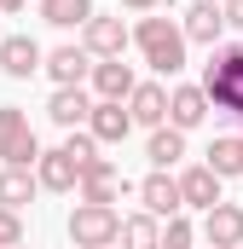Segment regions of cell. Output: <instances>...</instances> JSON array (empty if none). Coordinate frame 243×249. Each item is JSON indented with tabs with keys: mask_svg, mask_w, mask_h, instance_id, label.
Listing matches in <instances>:
<instances>
[{
	"mask_svg": "<svg viewBox=\"0 0 243 249\" xmlns=\"http://www.w3.org/2000/svg\"><path fill=\"white\" fill-rule=\"evenodd\" d=\"M180 35H185V47H191V41H197V47H220V35H226V18H220V6H214V0H197V6L185 12Z\"/></svg>",
	"mask_w": 243,
	"mask_h": 249,
	"instance_id": "10",
	"label": "cell"
},
{
	"mask_svg": "<svg viewBox=\"0 0 243 249\" xmlns=\"http://www.w3.org/2000/svg\"><path fill=\"white\" fill-rule=\"evenodd\" d=\"M220 18H226V29H243V0H226Z\"/></svg>",
	"mask_w": 243,
	"mask_h": 249,
	"instance_id": "25",
	"label": "cell"
},
{
	"mask_svg": "<svg viewBox=\"0 0 243 249\" xmlns=\"http://www.w3.org/2000/svg\"><path fill=\"white\" fill-rule=\"evenodd\" d=\"M87 133H93V145H122V139L133 133V116H127V105H110V99H99V105L87 110Z\"/></svg>",
	"mask_w": 243,
	"mask_h": 249,
	"instance_id": "9",
	"label": "cell"
},
{
	"mask_svg": "<svg viewBox=\"0 0 243 249\" xmlns=\"http://www.w3.org/2000/svg\"><path fill=\"white\" fill-rule=\"evenodd\" d=\"M81 47H87V58H122V53H127V23L93 12V18L81 23Z\"/></svg>",
	"mask_w": 243,
	"mask_h": 249,
	"instance_id": "6",
	"label": "cell"
},
{
	"mask_svg": "<svg viewBox=\"0 0 243 249\" xmlns=\"http://www.w3.org/2000/svg\"><path fill=\"white\" fill-rule=\"evenodd\" d=\"M75 191H81V203H116L122 191H127V180H122V168L110 162V157H93V162L81 168Z\"/></svg>",
	"mask_w": 243,
	"mask_h": 249,
	"instance_id": "5",
	"label": "cell"
},
{
	"mask_svg": "<svg viewBox=\"0 0 243 249\" xmlns=\"http://www.w3.org/2000/svg\"><path fill=\"white\" fill-rule=\"evenodd\" d=\"M41 70H47L58 87H81V81L93 75V58H87V47H52V53L41 58Z\"/></svg>",
	"mask_w": 243,
	"mask_h": 249,
	"instance_id": "11",
	"label": "cell"
},
{
	"mask_svg": "<svg viewBox=\"0 0 243 249\" xmlns=\"http://www.w3.org/2000/svg\"><path fill=\"white\" fill-rule=\"evenodd\" d=\"M145 157H151V162H156V168H174V162H180L185 157V133L180 127H151V145H145Z\"/></svg>",
	"mask_w": 243,
	"mask_h": 249,
	"instance_id": "20",
	"label": "cell"
},
{
	"mask_svg": "<svg viewBox=\"0 0 243 249\" xmlns=\"http://www.w3.org/2000/svg\"><path fill=\"white\" fill-rule=\"evenodd\" d=\"M203 99L208 110H226L243 122V41H220L203 70Z\"/></svg>",
	"mask_w": 243,
	"mask_h": 249,
	"instance_id": "1",
	"label": "cell"
},
{
	"mask_svg": "<svg viewBox=\"0 0 243 249\" xmlns=\"http://www.w3.org/2000/svg\"><path fill=\"white\" fill-rule=\"evenodd\" d=\"M139 203H145V214L151 220H174L185 203H180V186H174V174L168 168H156V174H145L139 180Z\"/></svg>",
	"mask_w": 243,
	"mask_h": 249,
	"instance_id": "7",
	"label": "cell"
},
{
	"mask_svg": "<svg viewBox=\"0 0 243 249\" xmlns=\"http://www.w3.org/2000/svg\"><path fill=\"white\" fill-rule=\"evenodd\" d=\"M41 58H47V53H41L29 35H6V41H0V70H6L12 81H29V75L41 70Z\"/></svg>",
	"mask_w": 243,
	"mask_h": 249,
	"instance_id": "13",
	"label": "cell"
},
{
	"mask_svg": "<svg viewBox=\"0 0 243 249\" xmlns=\"http://www.w3.org/2000/svg\"><path fill=\"white\" fill-rule=\"evenodd\" d=\"M174 186H180V203H191V209H214V203H220V180H214L203 162H197V168H185Z\"/></svg>",
	"mask_w": 243,
	"mask_h": 249,
	"instance_id": "17",
	"label": "cell"
},
{
	"mask_svg": "<svg viewBox=\"0 0 243 249\" xmlns=\"http://www.w3.org/2000/svg\"><path fill=\"white\" fill-rule=\"evenodd\" d=\"M12 249H29V244H12Z\"/></svg>",
	"mask_w": 243,
	"mask_h": 249,
	"instance_id": "28",
	"label": "cell"
},
{
	"mask_svg": "<svg viewBox=\"0 0 243 249\" xmlns=\"http://www.w3.org/2000/svg\"><path fill=\"white\" fill-rule=\"evenodd\" d=\"M0 157H6V168H29V162L41 157L35 127H29V116H23L17 105H0Z\"/></svg>",
	"mask_w": 243,
	"mask_h": 249,
	"instance_id": "4",
	"label": "cell"
},
{
	"mask_svg": "<svg viewBox=\"0 0 243 249\" xmlns=\"http://www.w3.org/2000/svg\"><path fill=\"white\" fill-rule=\"evenodd\" d=\"M12 244H23V220L12 209H0V249H12Z\"/></svg>",
	"mask_w": 243,
	"mask_h": 249,
	"instance_id": "24",
	"label": "cell"
},
{
	"mask_svg": "<svg viewBox=\"0 0 243 249\" xmlns=\"http://www.w3.org/2000/svg\"><path fill=\"white\" fill-rule=\"evenodd\" d=\"M203 168H208L214 180H238V174H243V139H238V133L214 139V145H208V162H203Z\"/></svg>",
	"mask_w": 243,
	"mask_h": 249,
	"instance_id": "19",
	"label": "cell"
},
{
	"mask_svg": "<svg viewBox=\"0 0 243 249\" xmlns=\"http://www.w3.org/2000/svg\"><path fill=\"white\" fill-rule=\"evenodd\" d=\"M122 232V214L110 203H75V214H69V244L75 249H110Z\"/></svg>",
	"mask_w": 243,
	"mask_h": 249,
	"instance_id": "3",
	"label": "cell"
},
{
	"mask_svg": "<svg viewBox=\"0 0 243 249\" xmlns=\"http://www.w3.org/2000/svg\"><path fill=\"white\" fill-rule=\"evenodd\" d=\"M162 244V226L151 220V214H127L116 232V249H156Z\"/></svg>",
	"mask_w": 243,
	"mask_h": 249,
	"instance_id": "22",
	"label": "cell"
},
{
	"mask_svg": "<svg viewBox=\"0 0 243 249\" xmlns=\"http://www.w3.org/2000/svg\"><path fill=\"white\" fill-rule=\"evenodd\" d=\"M35 162H41L35 186H47V191H75V180H81V162H75L64 145H58V151H41Z\"/></svg>",
	"mask_w": 243,
	"mask_h": 249,
	"instance_id": "15",
	"label": "cell"
},
{
	"mask_svg": "<svg viewBox=\"0 0 243 249\" xmlns=\"http://www.w3.org/2000/svg\"><path fill=\"white\" fill-rule=\"evenodd\" d=\"M87 110H93V99H87L81 87H58V93H52V105H47V116H52L58 127H69V133L87 122Z\"/></svg>",
	"mask_w": 243,
	"mask_h": 249,
	"instance_id": "18",
	"label": "cell"
},
{
	"mask_svg": "<svg viewBox=\"0 0 243 249\" xmlns=\"http://www.w3.org/2000/svg\"><path fill=\"white\" fill-rule=\"evenodd\" d=\"M110 249H116V244H110Z\"/></svg>",
	"mask_w": 243,
	"mask_h": 249,
	"instance_id": "29",
	"label": "cell"
},
{
	"mask_svg": "<svg viewBox=\"0 0 243 249\" xmlns=\"http://www.w3.org/2000/svg\"><path fill=\"white\" fill-rule=\"evenodd\" d=\"M238 249H243V244H238Z\"/></svg>",
	"mask_w": 243,
	"mask_h": 249,
	"instance_id": "30",
	"label": "cell"
},
{
	"mask_svg": "<svg viewBox=\"0 0 243 249\" xmlns=\"http://www.w3.org/2000/svg\"><path fill=\"white\" fill-rule=\"evenodd\" d=\"M203 238H208V249H238L243 244V203L203 209Z\"/></svg>",
	"mask_w": 243,
	"mask_h": 249,
	"instance_id": "8",
	"label": "cell"
},
{
	"mask_svg": "<svg viewBox=\"0 0 243 249\" xmlns=\"http://www.w3.org/2000/svg\"><path fill=\"white\" fill-rule=\"evenodd\" d=\"M127 116H133V127H162L168 122V87H156V81L133 87L127 93Z\"/></svg>",
	"mask_w": 243,
	"mask_h": 249,
	"instance_id": "12",
	"label": "cell"
},
{
	"mask_svg": "<svg viewBox=\"0 0 243 249\" xmlns=\"http://www.w3.org/2000/svg\"><path fill=\"white\" fill-rule=\"evenodd\" d=\"M35 174H29V168H6V174H0V209H12V214H17V209H29V197H35Z\"/></svg>",
	"mask_w": 243,
	"mask_h": 249,
	"instance_id": "21",
	"label": "cell"
},
{
	"mask_svg": "<svg viewBox=\"0 0 243 249\" xmlns=\"http://www.w3.org/2000/svg\"><path fill=\"white\" fill-rule=\"evenodd\" d=\"M133 87H139V81H133V70H127L122 58H99V64H93V93H99V99L127 105V93H133Z\"/></svg>",
	"mask_w": 243,
	"mask_h": 249,
	"instance_id": "14",
	"label": "cell"
},
{
	"mask_svg": "<svg viewBox=\"0 0 243 249\" xmlns=\"http://www.w3.org/2000/svg\"><path fill=\"white\" fill-rule=\"evenodd\" d=\"M122 6H133V12H156V0H122Z\"/></svg>",
	"mask_w": 243,
	"mask_h": 249,
	"instance_id": "26",
	"label": "cell"
},
{
	"mask_svg": "<svg viewBox=\"0 0 243 249\" xmlns=\"http://www.w3.org/2000/svg\"><path fill=\"white\" fill-rule=\"evenodd\" d=\"M133 41H139V53H145L151 70H162V75H180L185 70V35H180V23H168V18H139Z\"/></svg>",
	"mask_w": 243,
	"mask_h": 249,
	"instance_id": "2",
	"label": "cell"
},
{
	"mask_svg": "<svg viewBox=\"0 0 243 249\" xmlns=\"http://www.w3.org/2000/svg\"><path fill=\"white\" fill-rule=\"evenodd\" d=\"M0 12H23V0H0Z\"/></svg>",
	"mask_w": 243,
	"mask_h": 249,
	"instance_id": "27",
	"label": "cell"
},
{
	"mask_svg": "<svg viewBox=\"0 0 243 249\" xmlns=\"http://www.w3.org/2000/svg\"><path fill=\"white\" fill-rule=\"evenodd\" d=\"M41 18L52 29H75V23L93 18V0H41Z\"/></svg>",
	"mask_w": 243,
	"mask_h": 249,
	"instance_id": "23",
	"label": "cell"
},
{
	"mask_svg": "<svg viewBox=\"0 0 243 249\" xmlns=\"http://www.w3.org/2000/svg\"><path fill=\"white\" fill-rule=\"evenodd\" d=\"M203 116H208V99H203V87H174V93H168V127L191 133Z\"/></svg>",
	"mask_w": 243,
	"mask_h": 249,
	"instance_id": "16",
	"label": "cell"
}]
</instances>
